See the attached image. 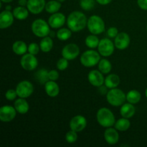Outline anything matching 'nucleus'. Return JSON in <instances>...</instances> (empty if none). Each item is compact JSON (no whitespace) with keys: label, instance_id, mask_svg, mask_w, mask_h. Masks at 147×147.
I'll return each instance as SVG.
<instances>
[{"label":"nucleus","instance_id":"nucleus-1","mask_svg":"<svg viewBox=\"0 0 147 147\" xmlns=\"http://www.w3.org/2000/svg\"><path fill=\"white\" fill-rule=\"evenodd\" d=\"M88 24V19L84 13L79 11H75L69 14L67 19V24L72 32L81 31Z\"/></svg>","mask_w":147,"mask_h":147},{"label":"nucleus","instance_id":"nucleus-2","mask_svg":"<svg viewBox=\"0 0 147 147\" xmlns=\"http://www.w3.org/2000/svg\"><path fill=\"white\" fill-rule=\"evenodd\" d=\"M96 119L99 124L104 128H109L114 126L116 119L113 112L107 108H101L96 114Z\"/></svg>","mask_w":147,"mask_h":147},{"label":"nucleus","instance_id":"nucleus-3","mask_svg":"<svg viewBox=\"0 0 147 147\" xmlns=\"http://www.w3.org/2000/svg\"><path fill=\"white\" fill-rule=\"evenodd\" d=\"M108 103L113 106H121L126 100V95L124 92L119 88H112L106 94Z\"/></svg>","mask_w":147,"mask_h":147},{"label":"nucleus","instance_id":"nucleus-4","mask_svg":"<svg viewBox=\"0 0 147 147\" xmlns=\"http://www.w3.org/2000/svg\"><path fill=\"white\" fill-rule=\"evenodd\" d=\"M50 26L45 20L42 19L35 20L32 24V31L38 37H47L50 33Z\"/></svg>","mask_w":147,"mask_h":147},{"label":"nucleus","instance_id":"nucleus-5","mask_svg":"<svg viewBox=\"0 0 147 147\" xmlns=\"http://www.w3.org/2000/svg\"><path fill=\"white\" fill-rule=\"evenodd\" d=\"M100 60V53L93 50L84 52L80 56V63L86 67H91L98 64Z\"/></svg>","mask_w":147,"mask_h":147},{"label":"nucleus","instance_id":"nucleus-6","mask_svg":"<svg viewBox=\"0 0 147 147\" xmlns=\"http://www.w3.org/2000/svg\"><path fill=\"white\" fill-rule=\"evenodd\" d=\"M87 27L90 32L93 34H100L105 31V22L103 19L98 15H93L88 20Z\"/></svg>","mask_w":147,"mask_h":147},{"label":"nucleus","instance_id":"nucleus-7","mask_svg":"<svg viewBox=\"0 0 147 147\" xmlns=\"http://www.w3.org/2000/svg\"><path fill=\"white\" fill-rule=\"evenodd\" d=\"M15 90L19 97L27 98L34 92V86L28 80H22L17 84Z\"/></svg>","mask_w":147,"mask_h":147},{"label":"nucleus","instance_id":"nucleus-8","mask_svg":"<svg viewBox=\"0 0 147 147\" xmlns=\"http://www.w3.org/2000/svg\"><path fill=\"white\" fill-rule=\"evenodd\" d=\"M115 45L110 39L103 38L100 40L98 50L100 55L103 57H109L114 52Z\"/></svg>","mask_w":147,"mask_h":147},{"label":"nucleus","instance_id":"nucleus-9","mask_svg":"<svg viewBox=\"0 0 147 147\" xmlns=\"http://www.w3.org/2000/svg\"><path fill=\"white\" fill-rule=\"evenodd\" d=\"M20 65L25 70L32 71L34 70L38 65V60L35 55L32 54H24L20 60Z\"/></svg>","mask_w":147,"mask_h":147},{"label":"nucleus","instance_id":"nucleus-10","mask_svg":"<svg viewBox=\"0 0 147 147\" xmlns=\"http://www.w3.org/2000/svg\"><path fill=\"white\" fill-rule=\"evenodd\" d=\"M62 56L68 60L76 59L80 54V49L76 44L70 43L65 46L62 50Z\"/></svg>","mask_w":147,"mask_h":147},{"label":"nucleus","instance_id":"nucleus-11","mask_svg":"<svg viewBox=\"0 0 147 147\" xmlns=\"http://www.w3.org/2000/svg\"><path fill=\"white\" fill-rule=\"evenodd\" d=\"M15 108L9 105L3 106L0 109V120L2 122H10L14 119L17 115Z\"/></svg>","mask_w":147,"mask_h":147},{"label":"nucleus","instance_id":"nucleus-12","mask_svg":"<svg viewBox=\"0 0 147 147\" xmlns=\"http://www.w3.org/2000/svg\"><path fill=\"white\" fill-rule=\"evenodd\" d=\"M86 126H87V120L84 116L80 115L73 117L70 121V129L76 132H80L84 130Z\"/></svg>","mask_w":147,"mask_h":147},{"label":"nucleus","instance_id":"nucleus-13","mask_svg":"<svg viewBox=\"0 0 147 147\" xmlns=\"http://www.w3.org/2000/svg\"><path fill=\"white\" fill-rule=\"evenodd\" d=\"M130 37L126 32H120L115 37L114 45L115 47L121 50H123L129 47L130 44Z\"/></svg>","mask_w":147,"mask_h":147},{"label":"nucleus","instance_id":"nucleus-14","mask_svg":"<svg viewBox=\"0 0 147 147\" xmlns=\"http://www.w3.org/2000/svg\"><path fill=\"white\" fill-rule=\"evenodd\" d=\"M89 82L92 86L95 87H100L103 86L105 82V78L103 74L98 70H93L88 73V76Z\"/></svg>","mask_w":147,"mask_h":147},{"label":"nucleus","instance_id":"nucleus-15","mask_svg":"<svg viewBox=\"0 0 147 147\" xmlns=\"http://www.w3.org/2000/svg\"><path fill=\"white\" fill-rule=\"evenodd\" d=\"M65 16L60 12H56L52 14L48 20V23L50 27L53 29L60 28L65 23Z\"/></svg>","mask_w":147,"mask_h":147},{"label":"nucleus","instance_id":"nucleus-16","mask_svg":"<svg viewBox=\"0 0 147 147\" xmlns=\"http://www.w3.org/2000/svg\"><path fill=\"white\" fill-rule=\"evenodd\" d=\"M45 0H28L27 8L34 14H38L45 8Z\"/></svg>","mask_w":147,"mask_h":147},{"label":"nucleus","instance_id":"nucleus-17","mask_svg":"<svg viewBox=\"0 0 147 147\" xmlns=\"http://www.w3.org/2000/svg\"><path fill=\"white\" fill-rule=\"evenodd\" d=\"M14 14L11 11L4 10L0 14V28L1 30L9 28L14 22Z\"/></svg>","mask_w":147,"mask_h":147},{"label":"nucleus","instance_id":"nucleus-18","mask_svg":"<svg viewBox=\"0 0 147 147\" xmlns=\"http://www.w3.org/2000/svg\"><path fill=\"white\" fill-rule=\"evenodd\" d=\"M116 129L107 128L104 132V139L109 144L113 145L118 143L119 140V134Z\"/></svg>","mask_w":147,"mask_h":147},{"label":"nucleus","instance_id":"nucleus-19","mask_svg":"<svg viewBox=\"0 0 147 147\" xmlns=\"http://www.w3.org/2000/svg\"><path fill=\"white\" fill-rule=\"evenodd\" d=\"M45 90L47 96L51 98H55L58 96L60 93L59 86L55 83V81L49 80L45 84Z\"/></svg>","mask_w":147,"mask_h":147},{"label":"nucleus","instance_id":"nucleus-20","mask_svg":"<svg viewBox=\"0 0 147 147\" xmlns=\"http://www.w3.org/2000/svg\"><path fill=\"white\" fill-rule=\"evenodd\" d=\"M14 108L17 110V113L20 114H26L29 111L30 105L28 102L25 100V98H20L14 102Z\"/></svg>","mask_w":147,"mask_h":147},{"label":"nucleus","instance_id":"nucleus-21","mask_svg":"<svg viewBox=\"0 0 147 147\" xmlns=\"http://www.w3.org/2000/svg\"><path fill=\"white\" fill-rule=\"evenodd\" d=\"M135 112H136L135 107L132 103H130L123 104L120 109V113L121 116L123 118H126V119L131 118L135 114Z\"/></svg>","mask_w":147,"mask_h":147},{"label":"nucleus","instance_id":"nucleus-22","mask_svg":"<svg viewBox=\"0 0 147 147\" xmlns=\"http://www.w3.org/2000/svg\"><path fill=\"white\" fill-rule=\"evenodd\" d=\"M120 78L116 74H110L105 78L104 84L108 88H115L120 84Z\"/></svg>","mask_w":147,"mask_h":147},{"label":"nucleus","instance_id":"nucleus-23","mask_svg":"<svg viewBox=\"0 0 147 147\" xmlns=\"http://www.w3.org/2000/svg\"><path fill=\"white\" fill-rule=\"evenodd\" d=\"M12 50L17 55H23L25 54L26 52L28 51V47L24 42L18 40L14 42L12 45Z\"/></svg>","mask_w":147,"mask_h":147},{"label":"nucleus","instance_id":"nucleus-24","mask_svg":"<svg viewBox=\"0 0 147 147\" xmlns=\"http://www.w3.org/2000/svg\"><path fill=\"white\" fill-rule=\"evenodd\" d=\"M13 14L16 19L19 20H24L28 17L29 16V10L25 7L20 6L13 9Z\"/></svg>","mask_w":147,"mask_h":147},{"label":"nucleus","instance_id":"nucleus-25","mask_svg":"<svg viewBox=\"0 0 147 147\" xmlns=\"http://www.w3.org/2000/svg\"><path fill=\"white\" fill-rule=\"evenodd\" d=\"M40 50L43 53H49L52 50L53 47V40L50 37H42L40 43Z\"/></svg>","mask_w":147,"mask_h":147},{"label":"nucleus","instance_id":"nucleus-26","mask_svg":"<svg viewBox=\"0 0 147 147\" xmlns=\"http://www.w3.org/2000/svg\"><path fill=\"white\" fill-rule=\"evenodd\" d=\"M60 8H61V2L57 0H50L48 2L46 3L45 9L50 14H54V13L58 12Z\"/></svg>","mask_w":147,"mask_h":147},{"label":"nucleus","instance_id":"nucleus-27","mask_svg":"<svg viewBox=\"0 0 147 147\" xmlns=\"http://www.w3.org/2000/svg\"><path fill=\"white\" fill-rule=\"evenodd\" d=\"M141 98H142V95L136 90H130L126 94V100L132 104L138 103L140 101Z\"/></svg>","mask_w":147,"mask_h":147},{"label":"nucleus","instance_id":"nucleus-28","mask_svg":"<svg viewBox=\"0 0 147 147\" xmlns=\"http://www.w3.org/2000/svg\"><path fill=\"white\" fill-rule=\"evenodd\" d=\"M131 126L130 121L126 118H122L119 119L115 123V129H117L119 131H126L129 129Z\"/></svg>","mask_w":147,"mask_h":147},{"label":"nucleus","instance_id":"nucleus-29","mask_svg":"<svg viewBox=\"0 0 147 147\" xmlns=\"http://www.w3.org/2000/svg\"><path fill=\"white\" fill-rule=\"evenodd\" d=\"M48 73L49 71L46 69H40L35 73L36 80L41 84H45L47 81L50 80H49Z\"/></svg>","mask_w":147,"mask_h":147},{"label":"nucleus","instance_id":"nucleus-30","mask_svg":"<svg viewBox=\"0 0 147 147\" xmlns=\"http://www.w3.org/2000/svg\"><path fill=\"white\" fill-rule=\"evenodd\" d=\"M112 69V65L107 59H101L98 63V70L103 74H108Z\"/></svg>","mask_w":147,"mask_h":147},{"label":"nucleus","instance_id":"nucleus-31","mask_svg":"<svg viewBox=\"0 0 147 147\" xmlns=\"http://www.w3.org/2000/svg\"><path fill=\"white\" fill-rule=\"evenodd\" d=\"M86 45L87 47H88L89 48L94 49L96 47H97L98 46L99 41L98 37H96V34H90V35H88L86 39Z\"/></svg>","mask_w":147,"mask_h":147},{"label":"nucleus","instance_id":"nucleus-32","mask_svg":"<svg viewBox=\"0 0 147 147\" xmlns=\"http://www.w3.org/2000/svg\"><path fill=\"white\" fill-rule=\"evenodd\" d=\"M56 35L61 41H66L71 37L72 31L69 28H61L57 31Z\"/></svg>","mask_w":147,"mask_h":147},{"label":"nucleus","instance_id":"nucleus-33","mask_svg":"<svg viewBox=\"0 0 147 147\" xmlns=\"http://www.w3.org/2000/svg\"><path fill=\"white\" fill-rule=\"evenodd\" d=\"M80 6L83 9L90 11L94 7L95 0H80Z\"/></svg>","mask_w":147,"mask_h":147},{"label":"nucleus","instance_id":"nucleus-34","mask_svg":"<svg viewBox=\"0 0 147 147\" xmlns=\"http://www.w3.org/2000/svg\"><path fill=\"white\" fill-rule=\"evenodd\" d=\"M78 132L75 131L70 130L65 135V139L66 142L69 144H73L77 141L78 139Z\"/></svg>","mask_w":147,"mask_h":147},{"label":"nucleus","instance_id":"nucleus-35","mask_svg":"<svg viewBox=\"0 0 147 147\" xmlns=\"http://www.w3.org/2000/svg\"><path fill=\"white\" fill-rule=\"evenodd\" d=\"M40 50V45L37 44L35 42H32L28 46V52L30 54H32L34 55H36L39 53Z\"/></svg>","mask_w":147,"mask_h":147},{"label":"nucleus","instance_id":"nucleus-36","mask_svg":"<svg viewBox=\"0 0 147 147\" xmlns=\"http://www.w3.org/2000/svg\"><path fill=\"white\" fill-rule=\"evenodd\" d=\"M68 60L65 57L60 58L57 63V68L60 70H65L68 67Z\"/></svg>","mask_w":147,"mask_h":147},{"label":"nucleus","instance_id":"nucleus-37","mask_svg":"<svg viewBox=\"0 0 147 147\" xmlns=\"http://www.w3.org/2000/svg\"><path fill=\"white\" fill-rule=\"evenodd\" d=\"M17 93L16 90H13V89H9L5 93V98L8 100H13L17 98Z\"/></svg>","mask_w":147,"mask_h":147},{"label":"nucleus","instance_id":"nucleus-38","mask_svg":"<svg viewBox=\"0 0 147 147\" xmlns=\"http://www.w3.org/2000/svg\"><path fill=\"white\" fill-rule=\"evenodd\" d=\"M119 34V30L116 27H111L107 30V32H106V34L110 38H115L116 36Z\"/></svg>","mask_w":147,"mask_h":147},{"label":"nucleus","instance_id":"nucleus-39","mask_svg":"<svg viewBox=\"0 0 147 147\" xmlns=\"http://www.w3.org/2000/svg\"><path fill=\"white\" fill-rule=\"evenodd\" d=\"M48 76L49 80H53V81H56L59 78V73L56 70H52L49 71Z\"/></svg>","mask_w":147,"mask_h":147},{"label":"nucleus","instance_id":"nucleus-40","mask_svg":"<svg viewBox=\"0 0 147 147\" xmlns=\"http://www.w3.org/2000/svg\"><path fill=\"white\" fill-rule=\"evenodd\" d=\"M137 4L142 9L147 10V0H137Z\"/></svg>","mask_w":147,"mask_h":147},{"label":"nucleus","instance_id":"nucleus-41","mask_svg":"<svg viewBox=\"0 0 147 147\" xmlns=\"http://www.w3.org/2000/svg\"><path fill=\"white\" fill-rule=\"evenodd\" d=\"M96 1L100 5H107L111 2L112 0H96Z\"/></svg>","mask_w":147,"mask_h":147},{"label":"nucleus","instance_id":"nucleus-42","mask_svg":"<svg viewBox=\"0 0 147 147\" xmlns=\"http://www.w3.org/2000/svg\"><path fill=\"white\" fill-rule=\"evenodd\" d=\"M98 88H100V90H99V92H100V93H101L102 95L105 94V93H106V94H107V93H108L107 88H108L106 87V86H100V87H98Z\"/></svg>","mask_w":147,"mask_h":147},{"label":"nucleus","instance_id":"nucleus-43","mask_svg":"<svg viewBox=\"0 0 147 147\" xmlns=\"http://www.w3.org/2000/svg\"><path fill=\"white\" fill-rule=\"evenodd\" d=\"M27 2H28V0H19L18 1L20 6H22V7H27Z\"/></svg>","mask_w":147,"mask_h":147},{"label":"nucleus","instance_id":"nucleus-44","mask_svg":"<svg viewBox=\"0 0 147 147\" xmlns=\"http://www.w3.org/2000/svg\"><path fill=\"white\" fill-rule=\"evenodd\" d=\"M5 9L6 10H9V11H10V10L11 9V6L10 5H7L5 7Z\"/></svg>","mask_w":147,"mask_h":147},{"label":"nucleus","instance_id":"nucleus-45","mask_svg":"<svg viewBox=\"0 0 147 147\" xmlns=\"http://www.w3.org/2000/svg\"><path fill=\"white\" fill-rule=\"evenodd\" d=\"M13 0H1V1H2V2L4 3H10Z\"/></svg>","mask_w":147,"mask_h":147},{"label":"nucleus","instance_id":"nucleus-46","mask_svg":"<svg viewBox=\"0 0 147 147\" xmlns=\"http://www.w3.org/2000/svg\"><path fill=\"white\" fill-rule=\"evenodd\" d=\"M57 1H59L60 2H63V1H65V0H57Z\"/></svg>","mask_w":147,"mask_h":147},{"label":"nucleus","instance_id":"nucleus-47","mask_svg":"<svg viewBox=\"0 0 147 147\" xmlns=\"http://www.w3.org/2000/svg\"><path fill=\"white\" fill-rule=\"evenodd\" d=\"M145 95H146V97L147 98V88L146 89V91H145Z\"/></svg>","mask_w":147,"mask_h":147},{"label":"nucleus","instance_id":"nucleus-48","mask_svg":"<svg viewBox=\"0 0 147 147\" xmlns=\"http://www.w3.org/2000/svg\"><path fill=\"white\" fill-rule=\"evenodd\" d=\"M146 31H147V27H146Z\"/></svg>","mask_w":147,"mask_h":147}]
</instances>
